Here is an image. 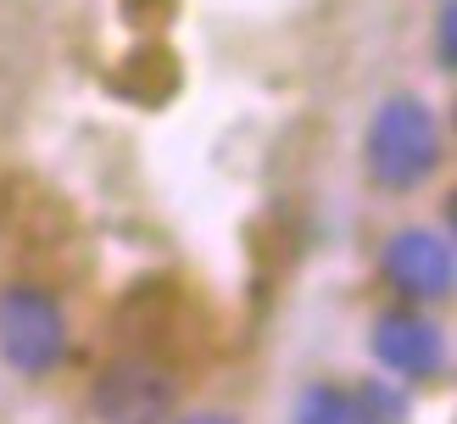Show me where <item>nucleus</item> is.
I'll list each match as a JSON object with an SVG mask.
<instances>
[{"instance_id": "nucleus-1", "label": "nucleus", "mask_w": 457, "mask_h": 424, "mask_svg": "<svg viewBox=\"0 0 457 424\" xmlns=\"http://www.w3.org/2000/svg\"><path fill=\"white\" fill-rule=\"evenodd\" d=\"M369 179L385 190H413L441 162V129L419 96H391L369 123Z\"/></svg>"}, {"instance_id": "nucleus-2", "label": "nucleus", "mask_w": 457, "mask_h": 424, "mask_svg": "<svg viewBox=\"0 0 457 424\" xmlns=\"http://www.w3.org/2000/svg\"><path fill=\"white\" fill-rule=\"evenodd\" d=\"M0 352L17 374H45L62 357V312L45 290H0Z\"/></svg>"}, {"instance_id": "nucleus-3", "label": "nucleus", "mask_w": 457, "mask_h": 424, "mask_svg": "<svg viewBox=\"0 0 457 424\" xmlns=\"http://www.w3.org/2000/svg\"><path fill=\"white\" fill-rule=\"evenodd\" d=\"M168 413H173V374L151 357H123L96 379L101 424H168Z\"/></svg>"}, {"instance_id": "nucleus-4", "label": "nucleus", "mask_w": 457, "mask_h": 424, "mask_svg": "<svg viewBox=\"0 0 457 424\" xmlns=\"http://www.w3.org/2000/svg\"><path fill=\"white\" fill-rule=\"evenodd\" d=\"M385 279H391L402 296L419 302H441L452 290V245L429 229H402L385 240Z\"/></svg>"}, {"instance_id": "nucleus-5", "label": "nucleus", "mask_w": 457, "mask_h": 424, "mask_svg": "<svg viewBox=\"0 0 457 424\" xmlns=\"http://www.w3.org/2000/svg\"><path fill=\"white\" fill-rule=\"evenodd\" d=\"M374 357L407 379H429L441 369V329L424 324L419 312H385L374 324Z\"/></svg>"}, {"instance_id": "nucleus-6", "label": "nucleus", "mask_w": 457, "mask_h": 424, "mask_svg": "<svg viewBox=\"0 0 457 424\" xmlns=\"http://www.w3.org/2000/svg\"><path fill=\"white\" fill-rule=\"evenodd\" d=\"M0 223H6L17 240L56 245L73 218H67V201L56 190H45L39 179H6V185H0Z\"/></svg>"}, {"instance_id": "nucleus-7", "label": "nucleus", "mask_w": 457, "mask_h": 424, "mask_svg": "<svg viewBox=\"0 0 457 424\" xmlns=\"http://www.w3.org/2000/svg\"><path fill=\"white\" fill-rule=\"evenodd\" d=\"M173 84H179V67H173L168 51H134L118 73V89L134 101H168Z\"/></svg>"}, {"instance_id": "nucleus-8", "label": "nucleus", "mask_w": 457, "mask_h": 424, "mask_svg": "<svg viewBox=\"0 0 457 424\" xmlns=\"http://www.w3.org/2000/svg\"><path fill=\"white\" fill-rule=\"evenodd\" d=\"M295 424H357V408H352V391L346 386H329L318 379L295 396Z\"/></svg>"}, {"instance_id": "nucleus-9", "label": "nucleus", "mask_w": 457, "mask_h": 424, "mask_svg": "<svg viewBox=\"0 0 457 424\" xmlns=\"http://www.w3.org/2000/svg\"><path fill=\"white\" fill-rule=\"evenodd\" d=\"M352 408H357V424H407V396L391 386H357Z\"/></svg>"}, {"instance_id": "nucleus-10", "label": "nucleus", "mask_w": 457, "mask_h": 424, "mask_svg": "<svg viewBox=\"0 0 457 424\" xmlns=\"http://www.w3.org/2000/svg\"><path fill=\"white\" fill-rule=\"evenodd\" d=\"M452 34H457V12L441 6V22H436V62H441V73H452Z\"/></svg>"}, {"instance_id": "nucleus-11", "label": "nucleus", "mask_w": 457, "mask_h": 424, "mask_svg": "<svg viewBox=\"0 0 457 424\" xmlns=\"http://www.w3.org/2000/svg\"><path fill=\"white\" fill-rule=\"evenodd\" d=\"M185 424H235L228 413H195V419H185Z\"/></svg>"}]
</instances>
